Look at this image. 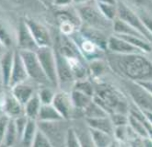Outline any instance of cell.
Here are the masks:
<instances>
[{"mask_svg": "<svg viewBox=\"0 0 152 147\" xmlns=\"http://www.w3.org/2000/svg\"><path fill=\"white\" fill-rule=\"evenodd\" d=\"M108 63L113 71L130 81L148 80L152 76V62L140 54H114L108 56Z\"/></svg>", "mask_w": 152, "mask_h": 147, "instance_id": "obj_1", "label": "cell"}, {"mask_svg": "<svg viewBox=\"0 0 152 147\" xmlns=\"http://www.w3.org/2000/svg\"><path fill=\"white\" fill-rule=\"evenodd\" d=\"M93 100L107 111L109 115L112 113L129 114L130 105L127 103L125 96L110 84L102 82L97 84Z\"/></svg>", "mask_w": 152, "mask_h": 147, "instance_id": "obj_2", "label": "cell"}, {"mask_svg": "<svg viewBox=\"0 0 152 147\" xmlns=\"http://www.w3.org/2000/svg\"><path fill=\"white\" fill-rule=\"evenodd\" d=\"M77 14L80 20L83 21L84 25L89 26L91 28L97 29L99 31L104 32L109 28H113V22L109 21L102 15L95 2V5L89 2L80 4L77 6Z\"/></svg>", "mask_w": 152, "mask_h": 147, "instance_id": "obj_3", "label": "cell"}, {"mask_svg": "<svg viewBox=\"0 0 152 147\" xmlns=\"http://www.w3.org/2000/svg\"><path fill=\"white\" fill-rule=\"evenodd\" d=\"M38 128L50 141L53 147H65L67 133L70 127H67L64 120L55 122H39Z\"/></svg>", "mask_w": 152, "mask_h": 147, "instance_id": "obj_4", "label": "cell"}, {"mask_svg": "<svg viewBox=\"0 0 152 147\" xmlns=\"http://www.w3.org/2000/svg\"><path fill=\"white\" fill-rule=\"evenodd\" d=\"M124 87L132 103L143 112L152 113V95L135 81L125 80Z\"/></svg>", "mask_w": 152, "mask_h": 147, "instance_id": "obj_5", "label": "cell"}, {"mask_svg": "<svg viewBox=\"0 0 152 147\" xmlns=\"http://www.w3.org/2000/svg\"><path fill=\"white\" fill-rule=\"evenodd\" d=\"M117 18L124 21L125 23L129 24L130 26H132L133 28L136 29L138 32H140L148 41L152 42V35L146 29L139 14L136 11H134L129 5H127L126 2L123 1H117Z\"/></svg>", "mask_w": 152, "mask_h": 147, "instance_id": "obj_6", "label": "cell"}, {"mask_svg": "<svg viewBox=\"0 0 152 147\" xmlns=\"http://www.w3.org/2000/svg\"><path fill=\"white\" fill-rule=\"evenodd\" d=\"M19 52L22 57V60L24 62V65H25L29 78L44 86L50 84L47 76L43 71L36 52H32V51H19Z\"/></svg>", "mask_w": 152, "mask_h": 147, "instance_id": "obj_7", "label": "cell"}, {"mask_svg": "<svg viewBox=\"0 0 152 147\" xmlns=\"http://www.w3.org/2000/svg\"><path fill=\"white\" fill-rule=\"evenodd\" d=\"M36 54L42 66L43 71H44L45 75L47 76L50 84H52L54 86H59L58 76H57L55 50L52 47L38 48Z\"/></svg>", "mask_w": 152, "mask_h": 147, "instance_id": "obj_8", "label": "cell"}, {"mask_svg": "<svg viewBox=\"0 0 152 147\" xmlns=\"http://www.w3.org/2000/svg\"><path fill=\"white\" fill-rule=\"evenodd\" d=\"M70 38L77 46L78 50H79L83 58L85 59V61L92 62L94 60H98V59H101L102 56L104 55V50H102L99 46H97L88 38L83 36L79 31L72 34Z\"/></svg>", "mask_w": 152, "mask_h": 147, "instance_id": "obj_9", "label": "cell"}, {"mask_svg": "<svg viewBox=\"0 0 152 147\" xmlns=\"http://www.w3.org/2000/svg\"><path fill=\"white\" fill-rule=\"evenodd\" d=\"M25 22L33 36L38 48L52 47V40L50 33L44 25L33 19H25Z\"/></svg>", "mask_w": 152, "mask_h": 147, "instance_id": "obj_10", "label": "cell"}, {"mask_svg": "<svg viewBox=\"0 0 152 147\" xmlns=\"http://www.w3.org/2000/svg\"><path fill=\"white\" fill-rule=\"evenodd\" d=\"M17 46L19 51H32L36 52L38 46L32 36L30 30L25 22V19L20 20L17 29Z\"/></svg>", "mask_w": 152, "mask_h": 147, "instance_id": "obj_11", "label": "cell"}, {"mask_svg": "<svg viewBox=\"0 0 152 147\" xmlns=\"http://www.w3.org/2000/svg\"><path fill=\"white\" fill-rule=\"evenodd\" d=\"M52 105L61 114L64 120H67V119H70L71 117H73V114L75 112V109L73 107L71 101V95H70L69 92L65 90L56 92Z\"/></svg>", "mask_w": 152, "mask_h": 147, "instance_id": "obj_12", "label": "cell"}, {"mask_svg": "<svg viewBox=\"0 0 152 147\" xmlns=\"http://www.w3.org/2000/svg\"><path fill=\"white\" fill-rule=\"evenodd\" d=\"M1 113L5 114L11 119H16L24 114V106L13 95L3 94L1 98Z\"/></svg>", "mask_w": 152, "mask_h": 147, "instance_id": "obj_13", "label": "cell"}, {"mask_svg": "<svg viewBox=\"0 0 152 147\" xmlns=\"http://www.w3.org/2000/svg\"><path fill=\"white\" fill-rule=\"evenodd\" d=\"M108 50L114 54H140L143 53L139 49L127 42L118 35H111L108 37ZM145 54V53H144Z\"/></svg>", "mask_w": 152, "mask_h": 147, "instance_id": "obj_14", "label": "cell"}, {"mask_svg": "<svg viewBox=\"0 0 152 147\" xmlns=\"http://www.w3.org/2000/svg\"><path fill=\"white\" fill-rule=\"evenodd\" d=\"M28 78H29L28 73H27V70L25 68V65H24V62L22 60V57L20 55V52H19V50L15 51L14 63H13L9 87L12 88V87H14L15 85L26 82V80L28 79Z\"/></svg>", "mask_w": 152, "mask_h": 147, "instance_id": "obj_15", "label": "cell"}, {"mask_svg": "<svg viewBox=\"0 0 152 147\" xmlns=\"http://www.w3.org/2000/svg\"><path fill=\"white\" fill-rule=\"evenodd\" d=\"M56 55V66H57V76H58V85L61 87V85L64 84L75 83V79L73 77L72 71L70 69L67 60L65 59L63 55H61L57 50H55Z\"/></svg>", "mask_w": 152, "mask_h": 147, "instance_id": "obj_16", "label": "cell"}, {"mask_svg": "<svg viewBox=\"0 0 152 147\" xmlns=\"http://www.w3.org/2000/svg\"><path fill=\"white\" fill-rule=\"evenodd\" d=\"M14 54L15 51L6 50L1 55L0 67H1V84L3 87H9L13 63H14Z\"/></svg>", "mask_w": 152, "mask_h": 147, "instance_id": "obj_17", "label": "cell"}, {"mask_svg": "<svg viewBox=\"0 0 152 147\" xmlns=\"http://www.w3.org/2000/svg\"><path fill=\"white\" fill-rule=\"evenodd\" d=\"M79 32L83 36H85L89 40H91L92 42H94L97 46H99L102 50L105 51L108 49V38L105 36L104 32L91 28V27L86 25L81 26Z\"/></svg>", "mask_w": 152, "mask_h": 147, "instance_id": "obj_18", "label": "cell"}, {"mask_svg": "<svg viewBox=\"0 0 152 147\" xmlns=\"http://www.w3.org/2000/svg\"><path fill=\"white\" fill-rule=\"evenodd\" d=\"M11 94L24 106L36 93H34L33 86L24 82L12 87Z\"/></svg>", "mask_w": 152, "mask_h": 147, "instance_id": "obj_19", "label": "cell"}, {"mask_svg": "<svg viewBox=\"0 0 152 147\" xmlns=\"http://www.w3.org/2000/svg\"><path fill=\"white\" fill-rule=\"evenodd\" d=\"M86 124L88 125L89 128L99 130V131L105 132L107 134L113 136L114 132V125L110 119V116L101 117V118H95V119H85Z\"/></svg>", "mask_w": 152, "mask_h": 147, "instance_id": "obj_20", "label": "cell"}, {"mask_svg": "<svg viewBox=\"0 0 152 147\" xmlns=\"http://www.w3.org/2000/svg\"><path fill=\"white\" fill-rule=\"evenodd\" d=\"M72 127L77 135L81 147H95L86 122H78Z\"/></svg>", "mask_w": 152, "mask_h": 147, "instance_id": "obj_21", "label": "cell"}, {"mask_svg": "<svg viewBox=\"0 0 152 147\" xmlns=\"http://www.w3.org/2000/svg\"><path fill=\"white\" fill-rule=\"evenodd\" d=\"M62 120H64V118L61 116V114L56 110V108L52 104L41 106V109H40L37 121L55 122V121H62Z\"/></svg>", "mask_w": 152, "mask_h": 147, "instance_id": "obj_22", "label": "cell"}, {"mask_svg": "<svg viewBox=\"0 0 152 147\" xmlns=\"http://www.w3.org/2000/svg\"><path fill=\"white\" fill-rule=\"evenodd\" d=\"M113 32L115 35H122V36H136V37H143L140 32H138L136 29L130 26L129 24L125 23L124 21L120 20L119 18H116L113 21ZM146 39V38H145Z\"/></svg>", "mask_w": 152, "mask_h": 147, "instance_id": "obj_23", "label": "cell"}, {"mask_svg": "<svg viewBox=\"0 0 152 147\" xmlns=\"http://www.w3.org/2000/svg\"><path fill=\"white\" fill-rule=\"evenodd\" d=\"M96 5L100 10V12L102 13V15L109 21L113 22L117 18V2L101 0V1H96Z\"/></svg>", "mask_w": 152, "mask_h": 147, "instance_id": "obj_24", "label": "cell"}, {"mask_svg": "<svg viewBox=\"0 0 152 147\" xmlns=\"http://www.w3.org/2000/svg\"><path fill=\"white\" fill-rule=\"evenodd\" d=\"M70 95H71V101L74 109L82 111V113L88 107V105L93 101V97L88 96V95L77 90H73V89L70 92Z\"/></svg>", "mask_w": 152, "mask_h": 147, "instance_id": "obj_25", "label": "cell"}, {"mask_svg": "<svg viewBox=\"0 0 152 147\" xmlns=\"http://www.w3.org/2000/svg\"><path fill=\"white\" fill-rule=\"evenodd\" d=\"M19 141L18 133L16 130L14 119H11L6 132L0 138V147H13Z\"/></svg>", "mask_w": 152, "mask_h": 147, "instance_id": "obj_26", "label": "cell"}, {"mask_svg": "<svg viewBox=\"0 0 152 147\" xmlns=\"http://www.w3.org/2000/svg\"><path fill=\"white\" fill-rule=\"evenodd\" d=\"M41 106H42L41 101H40L39 97H38V95L36 93L25 105H24V114H25L29 119L37 121L38 115H39L40 109H41Z\"/></svg>", "mask_w": 152, "mask_h": 147, "instance_id": "obj_27", "label": "cell"}, {"mask_svg": "<svg viewBox=\"0 0 152 147\" xmlns=\"http://www.w3.org/2000/svg\"><path fill=\"white\" fill-rule=\"evenodd\" d=\"M89 131H90L91 138L93 140L95 147H109L114 142L112 135L92 128H89Z\"/></svg>", "mask_w": 152, "mask_h": 147, "instance_id": "obj_28", "label": "cell"}, {"mask_svg": "<svg viewBox=\"0 0 152 147\" xmlns=\"http://www.w3.org/2000/svg\"><path fill=\"white\" fill-rule=\"evenodd\" d=\"M37 132H38L37 121L32 120V119H29L26 128H25V130H24L22 138H21V143L23 144L24 147H30L31 146V144H32V142H33Z\"/></svg>", "mask_w": 152, "mask_h": 147, "instance_id": "obj_29", "label": "cell"}, {"mask_svg": "<svg viewBox=\"0 0 152 147\" xmlns=\"http://www.w3.org/2000/svg\"><path fill=\"white\" fill-rule=\"evenodd\" d=\"M83 115L85 117V119H95L101 118V117H107L109 116V114L93 100L88 105V107L83 111Z\"/></svg>", "mask_w": 152, "mask_h": 147, "instance_id": "obj_30", "label": "cell"}, {"mask_svg": "<svg viewBox=\"0 0 152 147\" xmlns=\"http://www.w3.org/2000/svg\"><path fill=\"white\" fill-rule=\"evenodd\" d=\"M72 89L73 90L82 92V93L88 95V96H91V97H94V95H95V86L90 81H88L86 79L75 81V83L73 84Z\"/></svg>", "mask_w": 152, "mask_h": 147, "instance_id": "obj_31", "label": "cell"}, {"mask_svg": "<svg viewBox=\"0 0 152 147\" xmlns=\"http://www.w3.org/2000/svg\"><path fill=\"white\" fill-rule=\"evenodd\" d=\"M55 94H56V92H54L53 89H51L50 87H48V86H44V87H42V88H40L37 93L42 105L52 104L54 97H55Z\"/></svg>", "mask_w": 152, "mask_h": 147, "instance_id": "obj_32", "label": "cell"}, {"mask_svg": "<svg viewBox=\"0 0 152 147\" xmlns=\"http://www.w3.org/2000/svg\"><path fill=\"white\" fill-rule=\"evenodd\" d=\"M88 69H89V72L91 73V75L94 76L95 78H97L105 72L106 67H105V64H104V62H103V60L98 59V60H94L90 62Z\"/></svg>", "mask_w": 152, "mask_h": 147, "instance_id": "obj_33", "label": "cell"}, {"mask_svg": "<svg viewBox=\"0 0 152 147\" xmlns=\"http://www.w3.org/2000/svg\"><path fill=\"white\" fill-rule=\"evenodd\" d=\"M128 129L129 125H124V126H116L114 128L113 132V138L115 141L121 143V142H126L127 136H128Z\"/></svg>", "mask_w": 152, "mask_h": 147, "instance_id": "obj_34", "label": "cell"}, {"mask_svg": "<svg viewBox=\"0 0 152 147\" xmlns=\"http://www.w3.org/2000/svg\"><path fill=\"white\" fill-rule=\"evenodd\" d=\"M30 147H53V145L48 140V138L38 128V132Z\"/></svg>", "mask_w": 152, "mask_h": 147, "instance_id": "obj_35", "label": "cell"}, {"mask_svg": "<svg viewBox=\"0 0 152 147\" xmlns=\"http://www.w3.org/2000/svg\"><path fill=\"white\" fill-rule=\"evenodd\" d=\"M109 116H110L111 121H112V123L114 125V127L128 125L129 114H125V113H112V114H110Z\"/></svg>", "mask_w": 152, "mask_h": 147, "instance_id": "obj_36", "label": "cell"}, {"mask_svg": "<svg viewBox=\"0 0 152 147\" xmlns=\"http://www.w3.org/2000/svg\"><path fill=\"white\" fill-rule=\"evenodd\" d=\"M28 120H29V118L26 115L20 116V117H18V118L14 119V123H15L16 130H17V133H18L19 141H21L24 130H25L27 123H28Z\"/></svg>", "mask_w": 152, "mask_h": 147, "instance_id": "obj_37", "label": "cell"}, {"mask_svg": "<svg viewBox=\"0 0 152 147\" xmlns=\"http://www.w3.org/2000/svg\"><path fill=\"white\" fill-rule=\"evenodd\" d=\"M65 147H81L80 142H79V140H78V137H77V135H76L73 127H70L68 130Z\"/></svg>", "mask_w": 152, "mask_h": 147, "instance_id": "obj_38", "label": "cell"}, {"mask_svg": "<svg viewBox=\"0 0 152 147\" xmlns=\"http://www.w3.org/2000/svg\"><path fill=\"white\" fill-rule=\"evenodd\" d=\"M139 14L141 20H142L143 24L145 25L146 29L149 31V33L152 35V15L150 13H148L147 11H143L140 10L139 12H137Z\"/></svg>", "mask_w": 152, "mask_h": 147, "instance_id": "obj_39", "label": "cell"}, {"mask_svg": "<svg viewBox=\"0 0 152 147\" xmlns=\"http://www.w3.org/2000/svg\"><path fill=\"white\" fill-rule=\"evenodd\" d=\"M140 86H142L146 91H148L149 93L152 95V79L148 80H142V81H138L137 82Z\"/></svg>", "mask_w": 152, "mask_h": 147, "instance_id": "obj_40", "label": "cell"}, {"mask_svg": "<svg viewBox=\"0 0 152 147\" xmlns=\"http://www.w3.org/2000/svg\"><path fill=\"white\" fill-rule=\"evenodd\" d=\"M1 43L2 44H5V46H8L10 43V37L8 36L7 31L2 27L1 28Z\"/></svg>", "mask_w": 152, "mask_h": 147, "instance_id": "obj_41", "label": "cell"}, {"mask_svg": "<svg viewBox=\"0 0 152 147\" xmlns=\"http://www.w3.org/2000/svg\"><path fill=\"white\" fill-rule=\"evenodd\" d=\"M144 147H152V140L150 138H144Z\"/></svg>", "mask_w": 152, "mask_h": 147, "instance_id": "obj_42", "label": "cell"}, {"mask_svg": "<svg viewBox=\"0 0 152 147\" xmlns=\"http://www.w3.org/2000/svg\"><path fill=\"white\" fill-rule=\"evenodd\" d=\"M143 112V111H142ZM143 114L145 115V117L147 118V120L152 124V113L151 112H143Z\"/></svg>", "mask_w": 152, "mask_h": 147, "instance_id": "obj_43", "label": "cell"}, {"mask_svg": "<svg viewBox=\"0 0 152 147\" xmlns=\"http://www.w3.org/2000/svg\"><path fill=\"white\" fill-rule=\"evenodd\" d=\"M109 147H121V146H120V143L117 142V141L114 140V142H113L112 144H111V145H110Z\"/></svg>", "mask_w": 152, "mask_h": 147, "instance_id": "obj_44", "label": "cell"}]
</instances>
